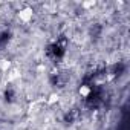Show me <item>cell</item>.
<instances>
[{
    "label": "cell",
    "mask_w": 130,
    "mask_h": 130,
    "mask_svg": "<svg viewBox=\"0 0 130 130\" xmlns=\"http://www.w3.org/2000/svg\"><path fill=\"white\" fill-rule=\"evenodd\" d=\"M87 101H89L90 104L96 106V104L101 101V90H100V89H93V90L89 93V96H87Z\"/></svg>",
    "instance_id": "cell-1"
},
{
    "label": "cell",
    "mask_w": 130,
    "mask_h": 130,
    "mask_svg": "<svg viewBox=\"0 0 130 130\" xmlns=\"http://www.w3.org/2000/svg\"><path fill=\"white\" fill-rule=\"evenodd\" d=\"M49 52L55 57V58H60V57H63V54H64V47L61 46V44H54V46H51V49H49Z\"/></svg>",
    "instance_id": "cell-2"
},
{
    "label": "cell",
    "mask_w": 130,
    "mask_h": 130,
    "mask_svg": "<svg viewBox=\"0 0 130 130\" xmlns=\"http://www.w3.org/2000/svg\"><path fill=\"white\" fill-rule=\"evenodd\" d=\"M8 34H0V43H3V41H6L8 40Z\"/></svg>",
    "instance_id": "cell-3"
}]
</instances>
